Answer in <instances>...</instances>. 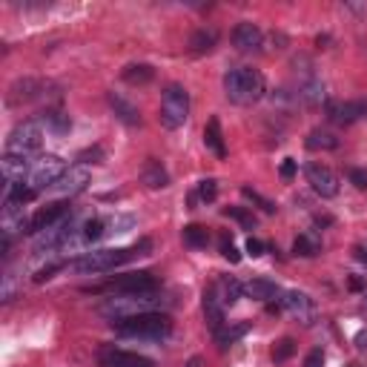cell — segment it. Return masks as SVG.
<instances>
[{"mask_svg":"<svg viewBox=\"0 0 367 367\" xmlns=\"http://www.w3.org/2000/svg\"><path fill=\"white\" fill-rule=\"evenodd\" d=\"M92 181V175H89V169L86 166H69L66 169V175L55 184V193H61V196H78V193H84L86 190V184Z\"/></svg>","mask_w":367,"mask_h":367,"instance_id":"cell-15","label":"cell"},{"mask_svg":"<svg viewBox=\"0 0 367 367\" xmlns=\"http://www.w3.org/2000/svg\"><path fill=\"white\" fill-rule=\"evenodd\" d=\"M264 92H267V81L258 69L238 66V69H230L224 75V95L238 106H250V104L261 101Z\"/></svg>","mask_w":367,"mask_h":367,"instance_id":"cell-2","label":"cell"},{"mask_svg":"<svg viewBox=\"0 0 367 367\" xmlns=\"http://www.w3.org/2000/svg\"><path fill=\"white\" fill-rule=\"evenodd\" d=\"M204 144L218 158H227V146H224V135H221V121L218 118H210L207 121V126H204Z\"/></svg>","mask_w":367,"mask_h":367,"instance_id":"cell-21","label":"cell"},{"mask_svg":"<svg viewBox=\"0 0 367 367\" xmlns=\"http://www.w3.org/2000/svg\"><path fill=\"white\" fill-rule=\"evenodd\" d=\"M44 126H46L49 132H55V135H64V132H69L72 121H69V115H64V112H46V115H44Z\"/></svg>","mask_w":367,"mask_h":367,"instance_id":"cell-30","label":"cell"},{"mask_svg":"<svg viewBox=\"0 0 367 367\" xmlns=\"http://www.w3.org/2000/svg\"><path fill=\"white\" fill-rule=\"evenodd\" d=\"M233 46H236L238 52H258V49L264 46V32H261L256 24L244 21V24H238V26L233 29Z\"/></svg>","mask_w":367,"mask_h":367,"instance_id":"cell-14","label":"cell"},{"mask_svg":"<svg viewBox=\"0 0 367 367\" xmlns=\"http://www.w3.org/2000/svg\"><path fill=\"white\" fill-rule=\"evenodd\" d=\"M101 158H104V152L95 146V149H84L81 155H78V161H84V164H101Z\"/></svg>","mask_w":367,"mask_h":367,"instance_id":"cell-36","label":"cell"},{"mask_svg":"<svg viewBox=\"0 0 367 367\" xmlns=\"http://www.w3.org/2000/svg\"><path fill=\"white\" fill-rule=\"evenodd\" d=\"M98 361H101V367H155L152 358L138 356V353H129V350H118L112 344H106V347L98 350Z\"/></svg>","mask_w":367,"mask_h":367,"instance_id":"cell-10","label":"cell"},{"mask_svg":"<svg viewBox=\"0 0 367 367\" xmlns=\"http://www.w3.org/2000/svg\"><path fill=\"white\" fill-rule=\"evenodd\" d=\"M250 333V321H236V324H224L218 333H216V341L221 350H227L230 344H236L238 338H244Z\"/></svg>","mask_w":367,"mask_h":367,"instance_id":"cell-23","label":"cell"},{"mask_svg":"<svg viewBox=\"0 0 367 367\" xmlns=\"http://www.w3.org/2000/svg\"><path fill=\"white\" fill-rule=\"evenodd\" d=\"M364 304H367V296H364Z\"/></svg>","mask_w":367,"mask_h":367,"instance_id":"cell-43","label":"cell"},{"mask_svg":"<svg viewBox=\"0 0 367 367\" xmlns=\"http://www.w3.org/2000/svg\"><path fill=\"white\" fill-rule=\"evenodd\" d=\"M64 218H69V207H66L64 201L46 204V207H41V210H38V213L29 218V224H26V233H35V236H41L44 230H49V227L61 224Z\"/></svg>","mask_w":367,"mask_h":367,"instance_id":"cell-11","label":"cell"},{"mask_svg":"<svg viewBox=\"0 0 367 367\" xmlns=\"http://www.w3.org/2000/svg\"><path fill=\"white\" fill-rule=\"evenodd\" d=\"M307 149H313V152H327V149H336L338 146V138H336V132H330V129H310V135H307Z\"/></svg>","mask_w":367,"mask_h":367,"instance_id":"cell-24","label":"cell"},{"mask_svg":"<svg viewBox=\"0 0 367 367\" xmlns=\"http://www.w3.org/2000/svg\"><path fill=\"white\" fill-rule=\"evenodd\" d=\"M149 250H152V241H149V238L138 241L135 247L92 250V253H84L81 258L69 261V270H75V273H86V276L109 273V270H115V267H121V264H126V261H132V258H138V256H149Z\"/></svg>","mask_w":367,"mask_h":367,"instance_id":"cell-1","label":"cell"},{"mask_svg":"<svg viewBox=\"0 0 367 367\" xmlns=\"http://www.w3.org/2000/svg\"><path fill=\"white\" fill-rule=\"evenodd\" d=\"M187 367H201V358H198V356H193V358L187 361Z\"/></svg>","mask_w":367,"mask_h":367,"instance_id":"cell-42","label":"cell"},{"mask_svg":"<svg viewBox=\"0 0 367 367\" xmlns=\"http://www.w3.org/2000/svg\"><path fill=\"white\" fill-rule=\"evenodd\" d=\"M109 106H112V112L126 124V126H135V124H141V112H138V106H132L126 98H121V95H115V92H109Z\"/></svg>","mask_w":367,"mask_h":367,"instance_id":"cell-20","label":"cell"},{"mask_svg":"<svg viewBox=\"0 0 367 367\" xmlns=\"http://www.w3.org/2000/svg\"><path fill=\"white\" fill-rule=\"evenodd\" d=\"M224 216H227V218H236L244 230H256V224H258V221H256V216H253L250 210H244V207H227V210H224Z\"/></svg>","mask_w":367,"mask_h":367,"instance_id":"cell-31","label":"cell"},{"mask_svg":"<svg viewBox=\"0 0 367 367\" xmlns=\"http://www.w3.org/2000/svg\"><path fill=\"white\" fill-rule=\"evenodd\" d=\"M350 181L358 190H367V169H350Z\"/></svg>","mask_w":367,"mask_h":367,"instance_id":"cell-39","label":"cell"},{"mask_svg":"<svg viewBox=\"0 0 367 367\" xmlns=\"http://www.w3.org/2000/svg\"><path fill=\"white\" fill-rule=\"evenodd\" d=\"M221 256H224L227 261H233V264H238V261H241V253L236 250V244H233V238H230L227 233L221 236Z\"/></svg>","mask_w":367,"mask_h":367,"instance_id":"cell-35","label":"cell"},{"mask_svg":"<svg viewBox=\"0 0 367 367\" xmlns=\"http://www.w3.org/2000/svg\"><path fill=\"white\" fill-rule=\"evenodd\" d=\"M281 307H284L293 318H298L301 324H313V318H316V304H313V298H310L307 293H301V290L284 293V296H281Z\"/></svg>","mask_w":367,"mask_h":367,"instance_id":"cell-13","label":"cell"},{"mask_svg":"<svg viewBox=\"0 0 367 367\" xmlns=\"http://www.w3.org/2000/svg\"><path fill=\"white\" fill-rule=\"evenodd\" d=\"M216 196H218V187H216V181H213V178H207V181L198 184V198H201L204 204L216 201Z\"/></svg>","mask_w":367,"mask_h":367,"instance_id":"cell-34","label":"cell"},{"mask_svg":"<svg viewBox=\"0 0 367 367\" xmlns=\"http://www.w3.org/2000/svg\"><path fill=\"white\" fill-rule=\"evenodd\" d=\"M264 250H267V244H264V241H258V238H247V253H250L253 258L264 256Z\"/></svg>","mask_w":367,"mask_h":367,"instance_id":"cell-38","label":"cell"},{"mask_svg":"<svg viewBox=\"0 0 367 367\" xmlns=\"http://www.w3.org/2000/svg\"><path fill=\"white\" fill-rule=\"evenodd\" d=\"M204 318H207V327L213 330V333H218L221 327H224V304L216 298V293L213 290H207L204 293Z\"/></svg>","mask_w":367,"mask_h":367,"instance_id":"cell-18","label":"cell"},{"mask_svg":"<svg viewBox=\"0 0 367 367\" xmlns=\"http://www.w3.org/2000/svg\"><path fill=\"white\" fill-rule=\"evenodd\" d=\"M161 304L158 293H132V296H112L104 301L101 313L112 321H121V318H132V316H141V313H155V307Z\"/></svg>","mask_w":367,"mask_h":367,"instance_id":"cell-4","label":"cell"},{"mask_svg":"<svg viewBox=\"0 0 367 367\" xmlns=\"http://www.w3.org/2000/svg\"><path fill=\"white\" fill-rule=\"evenodd\" d=\"M152 78H155V69H152L149 64H132V66L124 69V81L132 84V86H144V84H149Z\"/></svg>","mask_w":367,"mask_h":367,"instance_id":"cell-27","label":"cell"},{"mask_svg":"<svg viewBox=\"0 0 367 367\" xmlns=\"http://www.w3.org/2000/svg\"><path fill=\"white\" fill-rule=\"evenodd\" d=\"M244 296H250L256 301H270V298L278 296V284L270 281V278H253V281L244 284Z\"/></svg>","mask_w":367,"mask_h":367,"instance_id":"cell-22","label":"cell"},{"mask_svg":"<svg viewBox=\"0 0 367 367\" xmlns=\"http://www.w3.org/2000/svg\"><path fill=\"white\" fill-rule=\"evenodd\" d=\"M304 367H324V350H321V347H316V350H310V356H307V361H304Z\"/></svg>","mask_w":367,"mask_h":367,"instance_id":"cell-37","label":"cell"},{"mask_svg":"<svg viewBox=\"0 0 367 367\" xmlns=\"http://www.w3.org/2000/svg\"><path fill=\"white\" fill-rule=\"evenodd\" d=\"M216 44H218V32H216V29H198V32L190 38V49H193L196 55L210 52Z\"/></svg>","mask_w":367,"mask_h":367,"instance_id":"cell-28","label":"cell"},{"mask_svg":"<svg viewBox=\"0 0 367 367\" xmlns=\"http://www.w3.org/2000/svg\"><path fill=\"white\" fill-rule=\"evenodd\" d=\"M293 250H296V256H304V258H313V256H318L321 253V238L310 230V233H301L298 238H296V244H293Z\"/></svg>","mask_w":367,"mask_h":367,"instance_id":"cell-26","label":"cell"},{"mask_svg":"<svg viewBox=\"0 0 367 367\" xmlns=\"http://www.w3.org/2000/svg\"><path fill=\"white\" fill-rule=\"evenodd\" d=\"M278 172H281V178H284V181H290V178L296 175V161H293V158H284V164H281V169H278Z\"/></svg>","mask_w":367,"mask_h":367,"instance_id":"cell-40","label":"cell"},{"mask_svg":"<svg viewBox=\"0 0 367 367\" xmlns=\"http://www.w3.org/2000/svg\"><path fill=\"white\" fill-rule=\"evenodd\" d=\"M44 144V126L38 121H24L18 124L9 138H6V155H21V158H29L32 152H38Z\"/></svg>","mask_w":367,"mask_h":367,"instance_id":"cell-6","label":"cell"},{"mask_svg":"<svg viewBox=\"0 0 367 367\" xmlns=\"http://www.w3.org/2000/svg\"><path fill=\"white\" fill-rule=\"evenodd\" d=\"M304 172H307V184L313 187L316 196H321V198H336L338 196V175L330 166H324V164H307Z\"/></svg>","mask_w":367,"mask_h":367,"instance_id":"cell-9","label":"cell"},{"mask_svg":"<svg viewBox=\"0 0 367 367\" xmlns=\"http://www.w3.org/2000/svg\"><path fill=\"white\" fill-rule=\"evenodd\" d=\"M190 118V92L181 84H169L161 95V126L164 129H181Z\"/></svg>","mask_w":367,"mask_h":367,"instance_id":"cell-5","label":"cell"},{"mask_svg":"<svg viewBox=\"0 0 367 367\" xmlns=\"http://www.w3.org/2000/svg\"><path fill=\"white\" fill-rule=\"evenodd\" d=\"M181 238H184V244L193 247V250H204L210 244V230L201 227V224H187L181 230Z\"/></svg>","mask_w":367,"mask_h":367,"instance_id":"cell-25","label":"cell"},{"mask_svg":"<svg viewBox=\"0 0 367 367\" xmlns=\"http://www.w3.org/2000/svg\"><path fill=\"white\" fill-rule=\"evenodd\" d=\"M356 347H358V350H367V330H361V333L356 336Z\"/></svg>","mask_w":367,"mask_h":367,"instance_id":"cell-41","label":"cell"},{"mask_svg":"<svg viewBox=\"0 0 367 367\" xmlns=\"http://www.w3.org/2000/svg\"><path fill=\"white\" fill-rule=\"evenodd\" d=\"M141 181L149 190H164L169 184V172L161 166V161H146L144 169H141Z\"/></svg>","mask_w":367,"mask_h":367,"instance_id":"cell-19","label":"cell"},{"mask_svg":"<svg viewBox=\"0 0 367 367\" xmlns=\"http://www.w3.org/2000/svg\"><path fill=\"white\" fill-rule=\"evenodd\" d=\"M298 98H301L307 106H318V104L324 101V84H321V81H316V78H310L307 84H301Z\"/></svg>","mask_w":367,"mask_h":367,"instance_id":"cell-29","label":"cell"},{"mask_svg":"<svg viewBox=\"0 0 367 367\" xmlns=\"http://www.w3.org/2000/svg\"><path fill=\"white\" fill-rule=\"evenodd\" d=\"M104 293H115V296H132V293H152L158 290V278L146 270L141 273H126V276H118L112 281H106L104 287H98Z\"/></svg>","mask_w":367,"mask_h":367,"instance_id":"cell-8","label":"cell"},{"mask_svg":"<svg viewBox=\"0 0 367 367\" xmlns=\"http://www.w3.org/2000/svg\"><path fill=\"white\" fill-rule=\"evenodd\" d=\"M241 196H244L247 201H253V204H258V207H261L264 213H276V204H273V201H267L264 196H258L256 190H250V187H244V190H241Z\"/></svg>","mask_w":367,"mask_h":367,"instance_id":"cell-33","label":"cell"},{"mask_svg":"<svg viewBox=\"0 0 367 367\" xmlns=\"http://www.w3.org/2000/svg\"><path fill=\"white\" fill-rule=\"evenodd\" d=\"M112 330L124 338H166L172 333V318L166 313H141L112 321Z\"/></svg>","mask_w":367,"mask_h":367,"instance_id":"cell-3","label":"cell"},{"mask_svg":"<svg viewBox=\"0 0 367 367\" xmlns=\"http://www.w3.org/2000/svg\"><path fill=\"white\" fill-rule=\"evenodd\" d=\"M26 169H32L29 166V158H21V155H4V161H0V172H4V181L6 184L24 181V172Z\"/></svg>","mask_w":367,"mask_h":367,"instance_id":"cell-17","label":"cell"},{"mask_svg":"<svg viewBox=\"0 0 367 367\" xmlns=\"http://www.w3.org/2000/svg\"><path fill=\"white\" fill-rule=\"evenodd\" d=\"M213 293H216V298H218L224 307H233V304L244 296V287H241L233 276H218L216 284H213Z\"/></svg>","mask_w":367,"mask_h":367,"instance_id":"cell-16","label":"cell"},{"mask_svg":"<svg viewBox=\"0 0 367 367\" xmlns=\"http://www.w3.org/2000/svg\"><path fill=\"white\" fill-rule=\"evenodd\" d=\"M64 175H66V161L61 155H41L29 169V187L41 193L46 187H55Z\"/></svg>","mask_w":367,"mask_h":367,"instance_id":"cell-7","label":"cell"},{"mask_svg":"<svg viewBox=\"0 0 367 367\" xmlns=\"http://www.w3.org/2000/svg\"><path fill=\"white\" fill-rule=\"evenodd\" d=\"M327 118L347 126V124H356L358 118H367V98H358V101H330L327 104Z\"/></svg>","mask_w":367,"mask_h":367,"instance_id":"cell-12","label":"cell"},{"mask_svg":"<svg viewBox=\"0 0 367 367\" xmlns=\"http://www.w3.org/2000/svg\"><path fill=\"white\" fill-rule=\"evenodd\" d=\"M293 353H296V341H293L290 336H284V338H278L276 347H273V361H276V364H284Z\"/></svg>","mask_w":367,"mask_h":367,"instance_id":"cell-32","label":"cell"}]
</instances>
